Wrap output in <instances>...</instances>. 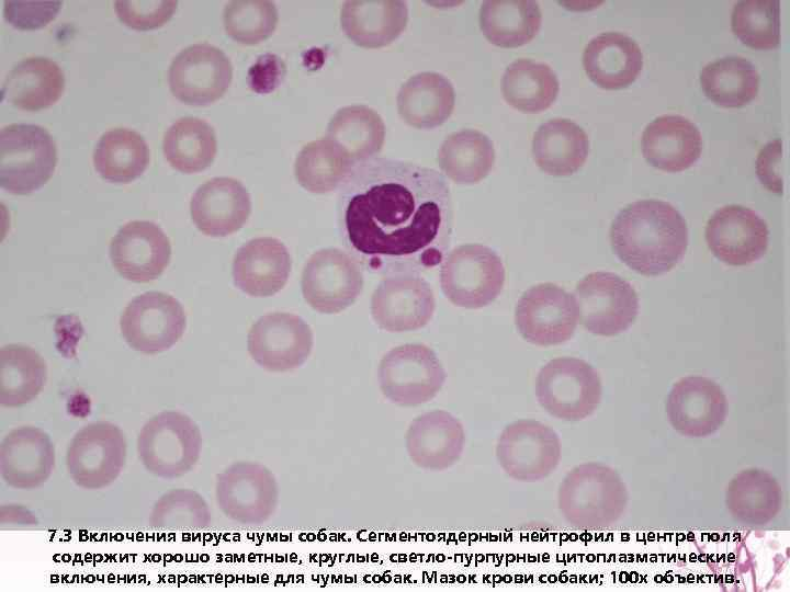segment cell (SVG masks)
<instances>
[{
	"instance_id": "34",
	"label": "cell",
	"mask_w": 790,
	"mask_h": 592,
	"mask_svg": "<svg viewBox=\"0 0 790 592\" xmlns=\"http://www.w3.org/2000/svg\"><path fill=\"white\" fill-rule=\"evenodd\" d=\"M495 162L492 139L476 129H461L449 135L438 150L442 173L458 184H474L490 172Z\"/></svg>"
},
{
	"instance_id": "35",
	"label": "cell",
	"mask_w": 790,
	"mask_h": 592,
	"mask_svg": "<svg viewBox=\"0 0 790 592\" xmlns=\"http://www.w3.org/2000/svg\"><path fill=\"white\" fill-rule=\"evenodd\" d=\"M560 83L554 70L544 62L519 58L512 61L501 77V93L514 109L524 113H539L555 101Z\"/></svg>"
},
{
	"instance_id": "9",
	"label": "cell",
	"mask_w": 790,
	"mask_h": 592,
	"mask_svg": "<svg viewBox=\"0 0 790 592\" xmlns=\"http://www.w3.org/2000/svg\"><path fill=\"white\" fill-rule=\"evenodd\" d=\"M445 371L432 349L407 343L391 349L380 361L377 379L382 394L400 407L430 401L441 390Z\"/></svg>"
},
{
	"instance_id": "6",
	"label": "cell",
	"mask_w": 790,
	"mask_h": 592,
	"mask_svg": "<svg viewBox=\"0 0 790 592\" xmlns=\"http://www.w3.org/2000/svg\"><path fill=\"white\" fill-rule=\"evenodd\" d=\"M57 163L50 134L34 124H11L0 130V185L25 195L42 187Z\"/></svg>"
},
{
	"instance_id": "47",
	"label": "cell",
	"mask_w": 790,
	"mask_h": 592,
	"mask_svg": "<svg viewBox=\"0 0 790 592\" xmlns=\"http://www.w3.org/2000/svg\"><path fill=\"white\" fill-rule=\"evenodd\" d=\"M781 158L782 143L777 138L760 149L756 160L758 179L768 190L776 193L782 192Z\"/></svg>"
},
{
	"instance_id": "28",
	"label": "cell",
	"mask_w": 790,
	"mask_h": 592,
	"mask_svg": "<svg viewBox=\"0 0 790 592\" xmlns=\"http://www.w3.org/2000/svg\"><path fill=\"white\" fill-rule=\"evenodd\" d=\"M588 77L603 89H621L632 83L643 67L639 44L620 32H605L592 37L583 53Z\"/></svg>"
},
{
	"instance_id": "2",
	"label": "cell",
	"mask_w": 790,
	"mask_h": 592,
	"mask_svg": "<svg viewBox=\"0 0 790 592\" xmlns=\"http://www.w3.org/2000/svg\"><path fill=\"white\" fill-rule=\"evenodd\" d=\"M610 241L617 257L630 269L656 276L681 260L688 229L684 217L669 203L642 200L618 213L610 228Z\"/></svg>"
},
{
	"instance_id": "38",
	"label": "cell",
	"mask_w": 790,
	"mask_h": 592,
	"mask_svg": "<svg viewBox=\"0 0 790 592\" xmlns=\"http://www.w3.org/2000/svg\"><path fill=\"white\" fill-rule=\"evenodd\" d=\"M353 166L340 145L324 137L302 147L295 158L294 175L308 192L326 194L340 187Z\"/></svg>"
},
{
	"instance_id": "7",
	"label": "cell",
	"mask_w": 790,
	"mask_h": 592,
	"mask_svg": "<svg viewBox=\"0 0 790 592\" xmlns=\"http://www.w3.org/2000/svg\"><path fill=\"white\" fill-rule=\"evenodd\" d=\"M505 267L490 248L462 244L445 254L440 269V285L455 306L476 309L489 305L500 294Z\"/></svg>"
},
{
	"instance_id": "40",
	"label": "cell",
	"mask_w": 790,
	"mask_h": 592,
	"mask_svg": "<svg viewBox=\"0 0 790 592\" xmlns=\"http://www.w3.org/2000/svg\"><path fill=\"white\" fill-rule=\"evenodd\" d=\"M162 150L172 168L183 173H196L210 167L216 156L214 128L199 117H181L166 130Z\"/></svg>"
},
{
	"instance_id": "24",
	"label": "cell",
	"mask_w": 790,
	"mask_h": 592,
	"mask_svg": "<svg viewBox=\"0 0 790 592\" xmlns=\"http://www.w3.org/2000/svg\"><path fill=\"white\" fill-rule=\"evenodd\" d=\"M190 213L194 225L204 235L225 237L246 224L251 213V198L240 181L217 177L195 190Z\"/></svg>"
},
{
	"instance_id": "16",
	"label": "cell",
	"mask_w": 790,
	"mask_h": 592,
	"mask_svg": "<svg viewBox=\"0 0 790 592\" xmlns=\"http://www.w3.org/2000/svg\"><path fill=\"white\" fill-rule=\"evenodd\" d=\"M314 339L301 317L273 312L260 317L250 328L247 349L263 369L282 373L301 367L309 357Z\"/></svg>"
},
{
	"instance_id": "39",
	"label": "cell",
	"mask_w": 790,
	"mask_h": 592,
	"mask_svg": "<svg viewBox=\"0 0 790 592\" xmlns=\"http://www.w3.org/2000/svg\"><path fill=\"white\" fill-rule=\"evenodd\" d=\"M149 162V150L140 134L113 128L102 134L93 150L98 173L110 182L128 183L140 177Z\"/></svg>"
},
{
	"instance_id": "18",
	"label": "cell",
	"mask_w": 790,
	"mask_h": 592,
	"mask_svg": "<svg viewBox=\"0 0 790 592\" xmlns=\"http://www.w3.org/2000/svg\"><path fill=\"white\" fill-rule=\"evenodd\" d=\"M436 308L431 286L419 274L384 277L371 298L375 323L388 332L414 331L425 327Z\"/></svg>"
},
{
	"instance_id": "22",
	"label": "cell",
	"mask_w": 790,
	"mask_h": 592,
	"mask_svg": "<svg viewBox=\"0 0 790 592\" xmlns=\"http://www.w3.org/2000/svg\"><path fill=\"white\" fill-rule=\"evenodd\" d=\"M55 464L54 443L41 428H14L0 443V475L13 489L33 490L41 487L50 478Z\"/></svg>"
},
{
	"instance_id": "46",
	"label": "cell",
	"mask_w": 790,
	"mask_h": 592,
	"mask_svg": "<svg viewBox=\"0 0 790 592\" xmlns=\"http://www.w3.org/2000/svg\"><path fill=\"white\" fill-rule=\"evenodd\" d=\"M60 1H4V19L14 27L33 30L45 26L58 13Z\"/></svg>"
},
{
	"instance_id": "1",
	"label": "cell",
	"mask_w": 790,
	"mask_h": 592,
	"mask_svg": "<svg viewBox=\"0 0 790 592\" xmlns=\"http://www.w3.org/2000/svg\"><path fill=\"white\" fill-rule=\"evenodd\" d=\"M340 239L364 270L419 274L442 263L453 206L445 178L417 163L375 157L357 163L339 187Z\"/></svg>"
},
{
	"instance_id": "41",
	"label": "cell",
	"mask_w": 790,
	"mask_h": 592,
	"mask_svg": "<svg viewBox=\"0 0 790 592\" xmlns=\"http://www.w3.org/2000/svg\"><path fill=\"white\" fill-rule=\"evenodd\" d=\"M700 83L706 95L714 103L725 107H738L756 96L759 76L748 59L726 56L702 68Z\"/></svg>"
},
{
	"instance_id": "19",
	"label": "cell",
	"mask_w": 790,
	"mask_h": 592,
	"mask_svg": "<svg viewBox=\"0 0 790 592\" xmlns=\"http://www.w3.org/2000/svg\"><path fill=\"white\" fill-rule=\"evenodd\" d=\"M666 413L673 429L691 439L715 433L727 415V399L714 380L704 376H687L674 384Z\"/></svg>"
},
{
	"instance_id": "12",
	"label": "cell",
	"mask_w": 790,
	"mask_h": 592,
	"mask_svg": "<svg viewBox=\"0 0 790 592\" xmlns=\"http://www.w3.org/2000/svg\"><path fill=\"white\" fill-rule=\"evenodd\" d=\"M574 297L583 327L603 337L630 328L639 311V298L632 285L611 272H594L576 286Z\"/></svg>"
},
{
	"instance_id": "33",
	"label": "cell",
	"mask_w": 790,
	"mask_h": 592,
	"mask_svg": "<svg viewBox=\"0 0 790 592\" xmlns=\"http://www.w3.org/2000/svg\"><path fill=\"white\" fill-rule=\"evenodd\" d=\"M542 15L533 0H486L479 9V27L487 41L512 48L529 43L541 27Z\"/></svg>"
},
{
	"instance_id": "11",
	"label": "cell",
	"mask_w": 790,
	"mask_h": 592,
	"mask_svg": "<svg viewBox=\"0 0 790 592\" xmlns=\"http://www.w3.org/2000/svg\"><path fill=\"white\" fill-rule=\"evenodd\" d=\"M495 453L499 466L511 479L535 482L545 479L558 466L562 443L548 424L519 419L503 429Z\"/></svg>"
},
{
	"instance_id": "37",
	"label": "cell",
	"mask_w": 790,
	"mask_h": 592,
	"mask_svg": "<svg viewBox=\"0 0 790 592\" xmlns=\"http://www.w3.org/2000/svg\"><path fill=\"white\" fill-rule=\"evenodd\" d=\"M326 137L340 145L354 164L375 158L385 140V124L373 109L361 105L340 107L331 116Z\"/></svg>"
},
{
	"instance_id": "42",
	"label": "cell",
	"mask_w": 790,
	"mask_h": 592,
	"mask_svg": "<svg viewBox=\"0 0 790 592\" xmlns=\"http://www.w3.org/2000/svg\"><path fill=\"white\" fill-rule=\"evenodd\" d=\"M212 522L204 497L189 488L171 489L153 505L149 525L157 530H203Z\"/></svg>"
},
{
	"instance_id": "15",
	"label": "cell",
	"mask_w": 790,
	"mask_h": 592,
	"mask_svg": "<svg viewBox=\"0 0 790 592\" xmlns=\"http://www.w3.org/2000/svg\"><path fill=\"white\" fill-rule=\"evenodd\" d=\"M187 317L178 299L161 292H147L125 307L121 332L126 343L144 354L169 350L182 337Z\"/></svg>"
},
{
	"instance_id": "27",
	"label": "cell",
	"mask_w": 790,
	"mask_h": 592,
	"mask_svg": "<svg viewBox=\"0 0 790 592\" xmlns=\"http://www.w3.org/2000/svg\"><path fill=\"white\" fill-rule=\"evenodd\" d=\"M406 1H345L340 11L343 33L356 45L380 48L393 43L406 29Z\"/></svg>"
},
{
	"instance_id": "36",
	"label": "cell",
	"mask_w": 790,
	"mask_h": 592,
	"mask_svg": "<svg viewBox=\"0 0 790 592\" xmlns=\"http://www.w3.org/2000/svg\"><path fill=\"white\" fill-rule=\"evenodd\" d=\"M47 379L43 356L25 344H8L0 350V405L15 408L34 400Z\"/></svg>"
},
{
	"instance_id": "29",
	"label": "cell",
	"mask_w": 790,
	"mask_h": 592,
	"mask_svg": "<svg viewBox=\"0 0 790 592\" xmlns=\"http://www.w3.org/2000/svg\"><path fill=\"white\" fill-rule=\"evenodd\" d=\"M397 111L402 119L419 129L442 125L455 104L452 82L442 73L424 71L408 78L399 88Z\"/></svg>"
},
{
	"instance_id": "32",
	"label": "cell",
	"mask_w": 790,
	"mask_h": 592,
	"mask_svg": "<svg viewBox=\"0 0 790 592\" xmlns=\"http://www.w3.org/2000/svg\"><path fill=\"white\" fill-rule=\"evenodd\" d=\"M64 88V72L54 60L29 57L8 73L2 86V98L19 109L37 111L54 104Z\"/></svg>"
},
{
	"instance_id": "13",
	"label": "cell",
	"mask_w": 790,
	"mask_h": 592,
	"mask_svg": "<svg viewBox=\"0 0 790 592\" xmlns=\"http://www.w3.org/2000/svg\"><path fill=\"white\" fill-rule=\"evenodd\" d=\"M305 301L320 314H337L351 306L363 288L359 263L337 248L314 252L306 261L301 281Z\"/></svg>"
},
{
	"instance_id": "20",
	"label": "cell",
	"mask_w": 790,
	"mask_h": 592,
	"mask_svg": "<svg viewBox=\"0 0 790 592\" xmlns=\"http://www.w3.org/2000/svg\"><path fill=\"white\" fill-rule=\"evenodd\" d=\"M711 252L731 265H746L760 259L768 247V228L754 210L727 205L715 210L706 227Z\"/></svg>"
},
{
	"instance_id": "4",
	"label": "cell",
	"mask_w": 790,
	"mask_h": 592,
	"mask_svg": "<svg viewBox=\"0 0 790 592\" xmlns=\"http://www.w3.org/2000/svg\"><path fill=\"white\" fill-rule=\"evenodd\" d=\"M202 444L201 429L191 417L180 411H162L142 426L136 448L147 471L174 479L198 464Z\"/></svg>"
},
{
	"instance_id": "26",
	"label": "cell",
	"mask_w": 790,
	"mask_h": 592,
	"mask_svg": "<svg viewBox=\"0 0 790 592\" xmlns=\"http://www.w3.org/2000/svg\"><path fill=\"white\" fill-rule=\"evenodd\" d=\"M642 152L655 168L677 172L691 167L700 157L702 137L699 128L681 115H662L642 134Z\"/></svg>"
},
{
	"instance_id": "10",
	"label": "cell",
	"mask_w": 790,
	"mask_h": 592,
	"mask_svg": "<svg viewBox=\"0 0 790 592\" xmlns=\"http://www.w3.org/2000/svg\"><path fill=\"white\" fill-rule=\"evenodd\" d=\"M274 474L258 462H236L216 475L215 500L229 520L242 525L268 522L279 504Z\"/></svg>"
},
{
	"instance_id": "8",
	"label": "cell",
	"mask_w": 790,
	"mask_h": 592,
	"mask_svg": "<svg viewBox=\"0 0 790 592\" xmlns=\"http://www.w3.org/2000/svg\"><path fill=\"white\" fill-rule=\"evenodd\" d=\"M127 442L122 429L110 421H94L80 428L66 451L71 480L84 490L112 485L126 463Z\"/></svg>"
},
{
	"instance_id": "25",
	"label": "cell",
	"mask_w": 790,
	"mask_h": 592,
	"mask_svg": "<svg viewBox=\"0 0 790 592\" xmlns=\"http://www.w3.org/2000/svg\"><path fill=\"white\" fill-rule=\"evenodd\" d=\"M292 267L287 248L272 237L247 241L233 261L234 284L252 297H269L280 292L287 282Z\"/></svg>"
},
{
	"instance_id": "14",
	"label": "cell",
	"mask_w": 790,
	"mask_h": 592,
	"mask_svg": "<svg viewBox=\"0 0 790 592\" xmlns=\"http://www.w3.org/2000/svg\"><path fill=\"white\" fill-rule=\"evenodd\" d=\"M578 307L574 295L552 283L527 289L515 309V322L522 338L550 346L568 341L577 327Z\"/></svg>"
},
{
	"instance_id": "30",
	"label": "cell",
	"mask_w": 790,
	"mask_h": 592,
	"mask_svg": "<svg viewBox=\"0 0 790 592\" xmlns=\"http://www.w3.org/2000/svg\"><path fill=\"white\" fill-rule=\"evenodd\" d=\"M725 506L733 520L742 525H767L781 511L782 490L769 471L747 468L730 480Z\"/></svg>"
},
{
	"instance_id": "23",
	"label": "cell",
	"mask_w": 790,
	"mask_h": 592,
	"mask_svg": "<svg viewBox=\"0 0 790 592\" xmlns=\"http://www.w3.org/2000/svg\"><path fill=\"white\" fill-rule=\"evenodd\" d=\"M410 460L419 468L441 471L453 466L465 446V430L453 414L433 410L416 417L405 433Z\"/></svg>"
},
{
	"instance_id": "45",
	"label": "cell",
	"mask_w": 790,
	"mask_h": 592,
	"mask_svg": "<svg viewBox=\"0 0 790 592\" xmlns=\"http://www.w3.org/2000/svg\"><path fill=\"white\" fill-rule=\"evenodd\" d=\"M174 0H117L114 9L119 19L135 30H151L161 26L177 9Z\"/></svg>"
},
{
	"instance_id": "21",
	"label": "cell",
	"mask_w": 790,
	"mask_h": 592,
	"mask_svg": "<svg viewBox=\"0 0 790 592\" xmlns=\"http://www.w3.org/2000/svg\"><path fill=\"white\" fill-rule=\"evenodd\" d=\"M109 251L115 270L135 283L158 278L171 257L169 238L157 224L148 220H133L121 227Z\"/></svg>"
},
{
	"instance_id": "5",
	"label": "cell",
	"mask_w": 790,
	"mask_h": 592,
	"mask_svg": "<svg viewBox=\"0 0 790 592\" xmlns=\"http://www.w3.org/2000/svg\"><path fill=\"white\" fill-rule=\"evenodd\" d=\"M602 385L598 372L578 357H556L541 367L535 379V396L552 417L580 421L598 408Z\"/></svg>"
},
{
	"instance_id": "31",
	"label": "cell",
	"mask_w": 790,
	"mask_h": 592,
	"mask_svg": "<svg viewBox=\"0 0 790 592\" xmlns=\"http://www.w3.org/2000/svg\"><path fill=\"white\" fill-rule=\"evenodd\" d=\"M588 151L587 134L579 125L566 118L549 119L533 135V160L551 175L575 173L586 161Z\"/></svg>"
},
{
	"instance_id": "17",
	"label": "cell",
	"mask_w": 790,
	"mask_h": 592,
	"mask_svg": "<svg viewBox=\"0 0 790 592\" xmlns=\"http://www.w3.org/2000/svg\"><path fill=\"white\" fill-rule=\"evenodd\" d=\"M233 66L225 53L208 43L182 49L171 61L168 83L172 94L187 104L207 105L228 89Z\"/></svg>"
},
{
	"instance_id": "44",
	"label": "cell",
	"mask_w": 790,
	"mask_h": 592,
	"mask_svg": "<svg viewBox=\"0 0 790 592\" xmlns=\"http://www.w3.org/2000/svg\"><path fill=\"white\" fill-rule=\"evenodd\" d=\"M279 12L270 0H234L223 11L225 31L234 41L255 45L270 37L278 25Z\"/></svg>"
},
{
	"instance_id": "43",
	"label": "cell",
	"mask_w": 790,
	"mask_h": 592,
	"mask_svg": "<svg viewBox=\"0 0 790 592\" xmlns=\"http://www.w3.org/2000/svg\"><path fill=\"white\" fill-rule=\"evenodd\" d=\"M779 11V0H741L732 10V30L753 48H775L780 36Z\"/></svg>"
},
{
	"instance_id": "3",
	"label": "cell",
	"mask_w": 790,
	"mask_h": 592,
	"mask_svg": "<svg viewBox=\"0 0 790 592\" xmlns=\"http://www.w3.org/2000/svg\"><path fill=\"white\" fill-rule=\"evenodd\" d=\"M628 501V489L621 476L599 462L573 467L557 491V505L563 519L583 530L612 526L625 513Z\"/></svg>"
}]
</instances>
